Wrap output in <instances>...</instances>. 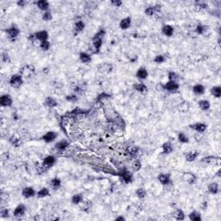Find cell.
Segmentation results:
<instances>
[{
	"instance_id": "cell-25",
	"label": "cell",
	"mask_w": 221,
	"mask_h": 221,
	"mask_svg": "<svg viewBox=\"0 0 221 221\" xmlns=\"http://www.w3.org/2000/svg\"><path fill=\"white\" fill-rule=\"evenodd\" d=\"M133 88L137 92H139L141 93H146L148 92V87L143 83H136L133 86Z\"/></svg>"
},
{
	"instance_id": "cell-54",
	"label": "cell",
	"mask_w": 221,
	"mask_h": 221,
	"mask_svg": "<svg viewBox=\"0 0 221 221\" xmlns=\"http://www.w3.org/2000/svg\"><path fill=\"white\" fill-rule=\"evenodd\" d=\"M2 61H3L4 63H10V62H11L10 55H9L7 53H3V54H2Z\"/></svg>"
},
{
	"instance_id": "cell-45",
	"label": "cell",
	"mask_w": 221,
	"mask_h": 221,
	"mask_svg": "<svg viewBox=\"0 0 221 221\" xmlns=\"http://www.w3.org/2000/svg\"><path fill=\"white\" fill-rule=\"evenodd\" d=\"M206 8H207V5L203 2H197L195 5V10L197 11H200L206 9Z\"/></svg>"
},
{
	"instance_id": "cell-39",
	"label": "cell",
	"mask_w": 221,
	"mask_h": 221,
	"mask_svg": "<svg viewBox=\"0 0 221 221\" xmlns=\"http://www.w3.org/2000/svg\"><path fill=\"white\" fill-rule=\"evenodd\" d=\"M141 168H142V163H141V162L138 159L135 160L131 163V169H132L133 171H138V170L141 169Z\"/></svg>"
},
{
	"instance_id": "cell-30",
	"label": "cell",
	"mask_w": 221,
	"mask_h": 221,
	"mask_svg": "<svg viewBox=\"0 0 221 221\" xmlns=\"http://www.w3.org/2000/svg\"><path fill=\"white\" fill-rule=\"evenodd\" d=\"M199 156V152L198 151H190L186 155V160L189 162H194L195 159Z\"/></svg>"
},
{
	"instance_id": "cell-44",
	"label": "cell",
	"mask_w": 221,
	"mask_h": 221,
	"mask_svg": "<svg viewBox=\"0 0 221 221\" xmlns=\"http://www.w3.org/2000/svg\"><path fill=\"white\" fill-rule=\"evenodd\" d=\"M85 29V24L82 21H78L74 24V30L76 32H80Z\"/></svg>"
},
{
	"instance_id": "cell-47",
	"label": "cell",
	"mask_w": 221,
	"mask_h": 221,
	"mask_svg": "<svg viewBox=\"0 0 221 221\" xmlns=\"http://www.w3.org/2000/svg\"><path fill=\"white\" fill-rule=\"evenodd\" d=\"M40 48L42 50H49L50 49V42L47 40V41H43L40 42Z\"/></svg>"
},
{
	"instance_id": "cell-51",
	"label": "cell",
	"mask_w": 221,
	"mask_h": 221,
	"mask_svg": "<svg viewBox=\"0 0 221 221\" xmlns=\"http://www.w3.org/2000/svg\"><path fill=\"white\" fill-rule=\"evenodd\" d=\"M165 57H164V55H162V54H158V55H156V57H155V59H154V62H156V63H162V62H165Z\"/></svg>"
},
{
	"instance_id": "cell-10",
	"label": "cell",
	"mask_w": 221,
	"mask_h": 221,
	"mask_svg": "<svg viewBox=\"0 0 221 221\" xmlns=\"http://www.w3.org/2000/svg\"><path fill=\"white\" fill-rule=\"evenodd\" d=\"M189 127L192 130H195V131H197L198 133H203L205 130H207V125L204 123H196L194 124H190Z\"/></svg>"
},
{
	"instance_id": "cell-27",
	"label": "cell",
	"mask_w": 221,
	"mask_h": 221,
	"mask_svg": "<svg viewBox=\"0 0 221 221\" xmlns=\"http://www.w3.org/2000/svg\"><path fill=\"white\" fill-rule=\"evenodd\" d=\"M36 5L40 10L45 11H47L49 8V3L46 0H40L36 3Z\"/></svg>"
},
{
	"instance_id": "cell-35",
	"label": "cell",
	"mask_w": 221,
	"mask_h": 221,
	"mask_svg": "<svg viewBox=\"0 0 221 221\" xmlns=\"http://www.w3.org/2000/svg\"><path fill=\"white\" fill-rule=\"evenodd\" d=\"M199 106L203 111H207L211 107V104L208 100H200L199 101Z\"/></svg>"
},
{
	"instance_id": "cell-12",
	"label": "cell",
	"mask_w": 221,
	"mask_h": 221,
	"mask_svg": "<svg viewBox=\"0 0 221 221\" xmlns=\"http://www.w3.org/2000/svg\"><path fill=\"white\" fill-rule=\"evenodd\" d=\"M55 162H56V158H55L54 156H48L43 159L42 164H43L46 168L49 169V168H51V167H53V166L54 165Z\"/></svg>"
},
{
	"instance_id": "cell-59",
	"label": "cell",
	"mask_w": 221,
	"mask_h": 221,
	"mask_svg": "<svg viewBox=\"0 0 221 221\" xmlns=\"http://www.w3.org/2000/svg\"><path fill=\"white\" fill-rule=\"evenodd\" d=\"M116 220H125V219L124 218V217H117V218H116Z\"/></svg>"
},
{
	"instance_id": "cell-31",
	"label": "cell",
	"mask_w": 221,
	"mask_h": 221,
	"mask_svg": "<svg viewBox=\"0 0 221 221\" xmlns=\"http://www.w3.org/2000/svg\"><path fill=\"white\" fill-rule=\"evenodd\" d=\"M193 92L197 95H202L205 92V87H204L203 85H200V84L195 85V87H193Z\"/></svg>"
},
{
	"instance_id": "cell-19",
	"label": "cell",
	"mask_w": 221,
	"mask_h": 221,
	"mask_svg": "<svg viewBox=\"0 0 221 221\" xmlns=\"http://www.w3.org/2000/svg\"><path fill=\"white\" fill-rule=\"evenodd\" d=\"M196 33L199 35H203V36H207L208 32H209V27L202 25V24H199L196 27Z\"/></svg>"
},
{
	"instance_id": "cell-42",
	"label": "cell",
	"mask_w": 221,
	"mask_h": 221,
	"mask_svg": "<svg viewBox=\"0 0 221 221\" xmlns=\"http://www.w3.org/2000/svg\"><path fill=\"white\" fill-rule=\"evenodd\" d=\"M178 140H179L180 143H187L189 142V139H188L187 136L183 132H181V133L178 134Z\"/></svg>"
},
{
	"instance_id": "cell-2",
	"label": "cell",
	"mask_w": 221,
	"mask_h": 221,
	"mask_svg": "<svg viewBox=\"0 0 221 221\" xmlns=\"http://www.w3.org/2000/svg\"><path fill=\"white\" fill-rule=\"evenodd\" d=\"M24 83V78L23 76L19 74H14L10 79V85L14 88H19Z\"/></svg>"
},
{
	"instance_id": "cell-38",
	"label": "cell",
	"mask_w": 221,
	"mask_h": 221,
	"mask_svg": "<svg viewBox=\"0 0 221 221\" xmlns=\"http://www.w3.org/2000/svg\"><path fill=\"white\" fill-rule=\"evenodd\" d=\"M36 195L38 198H44V197L49 195V189L47 187H43V188L40 189L39 191L36 193Z\"/></svg>"
},
{
	"instance_id": "cell-3",
	"label": "cell",
	"mask_w": 221,
	"mask_h": 221,
	"mask_svg": "<svg viewBox=\"0 0 221 221\" xmlns=\"http://www.w3.org/2000/svg\"><path fill=\"white\" fill-rule=\"evenodd\" d=\"M118 175H119L121 180L124 182V183L129 184V183L132 182V181H133V175H132V174L130 173V171H128L126 169H121L119 171Z\"/></svg>"
},
{
	"instance_id": "cell-26",
	"label": "cell",
	"mask_w": 221,
	"mask_h": 221,
	"mask_svg": "<svg viewBox=\"0 0 221 221\" xmlns=\"http://www.w3.org/2000/svg\"><path fill=\"white\" fill-rule=\"evenodd\" d=\"M208 192L212 195H217L219 193V184L216 182H212L211 184H209L208 186Z\"/></svg>"
},
{
	"instance_id": "cell-50",
	"label": "cell",
	"mask_w": 221,
	"mask_h": 221,
	"mask_svg": "<svg viewBox=\"0 0 221 221\" xmlns=\"http://www.w3.org/2000/svg\"><path fill=\"white\" fill-rule=\"evenodd\" d=\"M136 194L137 195V197L139 199H143L145 196H146V191L143 189V188H138L137 191H136Z\"/></svg>"
},
{
	"instance_id": "cell-20",
	"label": "cell",
	"mask_w": 221,
	"mask_h": 221,
	"mask_svg": "<svg viewBox=\"0 0 221 221\" xmlns=\"http://www.w3.org/2000/svg\"><path fill=\"white\" fill-rule=\"evenodd\" d=\"M69 146V143L67 140H61L55 144V149L60 150V151H64L67 149V148Z\"/></svg>"
},
{
	"instance_id": "cell-7",
	"label": "cell",
	"mask_w": 221,
	"mask_h": 221,
	"mask_svg": "<svg viewBox=\"0 0 221 221\" xmlns=\"http://www.w3.org/2000/svg\"><path fill=\"white\" fill-rule=\"evenodd\" d=\"M163 89L167 90V91L174 92H176L179 89V84L178 82H175V81H168L164 86H163Z\"/></svg>"
},
{
	"instance_id": "cell-36",
	"label": "cell",
	"mask_w": 221,
	"mask_h": 221,
	"mask_svg": "<svg viewBox=\"0 0 221 221\" xmlns=\"http://www.w3.org/2000/svg\"><path fill=\"white\" fill-rule=\"evenodd\" d=\"M211 93H212V96H214L216 98H220L221 96V87L220 86H216V87H212Z\"/></svg>"
},
{
	"instance_id": "cell-29",
	"label": "cell",
	"mask_w": 221,
	"mask_h": 221,
	"mask_svg": "<svg viewBox=\"0 0 221 221\" xmlns=\"http://www.w3.org/2000/svg\"><path fill=\"white\" fill-rule=\"evenodd\" d=\"M173 149H174L173 145L170 142H166V143H163V145H162V152L164 154H170L173 151Z\"/></svg>"
},
{
	"instance_id": "cell-33",
	"label": "cell",
	"mask_w": 221,
	"mask_h": 221,
	"mask_svg": "<svg viewBox=\"0 0 221 221\" xmlns=\"http://www.w3.org/2000/svg\"><path fill=\"white\" fill-rule=\"evenodd\" d=\"M83 195L81 194H77L72 197V203L74 205H79L83 201Z\"/></svg>"
},
{
	"instance_id": "cell-11",
	"label": "cell",
	"mask_w": 221,
	"mask_h": 221,
	"mask_svg": "<svg viewBox=\"0 0 221 221\" xmlns=\"http://www.w3.org/2000/svg\"><path fill=\"white\" fill-rule=\"evenodd\" d=\"M184 182L188 183V184H195L196 181H197V178L195 176V175H194L193 173L191 172H187L183 175L182 176Z\"/></svg>"
},
{
	"instance_id": "cell-23",
	"label": "cell",
	"mask_w": 221,
	"mask_h": 221,
	"mask_svg": "<svg viewBox=\"0 0 221 221\" xmlns=\"http://www.w3.org/2000/svg\"><path fill=\"white\" fill-rule=\"evenodd\" d=\"M129 154H130L132 157L137 159L139 156H141L142 151H141V149H140L139 147H136V146H135V147H131L130 149H129Z\"/></svg>"
},
{
	"instance_id": "cell-15",
	"label": "cell",
	"mask_w": 221,
	"mask_h": 221,
	"mask_svg": "<svg viewBox=\"0 0 221 221\" xmlns=\"http://www.w3.org/2000/svg\"><path fill=\"white\" fill-rule=\"evenodd\" d=\"M160 11H161V5L149 6L145 10V14L147 16H154L155 14L159 13Z\"/></svg>"
},
{
	"instance_id": "cell-40",
	"label": "cell",
	"mask_w": 221,
	"mask_h": 221,
	"mask_svg": "<svg viewBox=\"0 0 221 221\" xmlns=\"http://www.w3.org/2000/svg\"><path fill=\"white\" fill-rule=\"evenodd\" d=\"M174 216H175V220H183L185 219V213H184V212H183L182 210H181V209H178V210L175 212Z\"/></svg>"
},
{
	"instance_id": "cell-52",
	"label": "cell",
	"mask_w": 221,
	"mask_h": 221,
	"mask_svg": "<svg viewBox=\"0 0 221 221\" xmlns=\"http://www.w3.org/2000/svg\"><path fill=\"white\" fill-rule=\"evenodd\" d=\"M48 168H46L42 163L41 164H40L39 166H37L36 167V170H37V173L39 174V175H41V174H44L45 172H47V170H48Z\"/></svg>"
},
{
	"instance_id": "cell-21",
	"label": "cell",
	"mask_w": 221,
	"mask_h": 221,
	"mask_svg": "<svg viewBox=\"0 0 221 221\" xmlns=\"http://www.w3.org/2000/svg\"><path fill=\"white\" fill-rule=\"evenodd\" d=\"M162 32L166 36H172L173 34H174V28L171 25H169V24L163 25L162 29Z\"/></svg>"
},
{
	"instance_id": "cell-28",
	"label": "cell",
	"mask_w": 221,
	"mask_h": 221,
	"mask_svg": "<svg viewBox=\"0 0 221 221\" xmlns=\"http://www.w3.org/2000/svg\"><path fill=\"white\" fill-rule=\"evenodd\" d=\"M92 60L91 55L86 52H81L79 54V61L82 63H88Z\"/></svg>"
},
{
	"instance_id": "cell-4",
	"label": "cell",
	"mask_w": 221,
	"mask_h": 221,
	"mask_svg": "<svg viewBox=\"0 0 221 221\" xmlns=\"http://www.w3.org/2000/svg\"><path fill=\"white\" fill-rule=\"evenodd\" d=\"M201 161L203 162L207 163V164H209V165H214V166H216V165H220V157H215V156H207V157L202 158Z\"/></svg>"
},
{
	"instance_id": "cell-56",
	"label": "cell",
	"mask_w": 221,
	"mask_h": 221,
	"mask_svg": "<svg viewBox=\"0 0 221 221\" xmlns=\"http://www.w3.org/2000/svg\"><path fill=\"white\" fill-rule=\"evenodd\" d=\"M122 4H123V3H122V1H120V0H112V4L114 5V6H116V7L121 6Z\"/></svg>"
},
{
	"instance_id": "cell-48",
	"label": "cell",
	"mask_w": 221,
	"mask_h": 221,
	"mask_svg": "<svg viewBox=\"0 0 221 221\" xmlns=\"http://www.w3.org/2000/svg\"><path fill=\"white\" fill-rule=\"evenodd\" d=\"M74 90H75V92H76L77 93L81 94V93H83L84 92L86 91V85H85V84H79V85H76Z\"/></svg>"
},
{
	"instance_id": "cell-57",
	"label": "cell",
	"mask_w": 221,
	"mask_h": 221,
	"mask_svg": "<svg viewBox=\"0 0 221 221\" xmlns=\"http://www.w3.org/2000/svg\"><path fill=\"white\" fill-rule=\"evenodd\" d=\"M25 4H27L26 1H24V0H20V1H18V2H17V5H18V6H21V7H24V6H25Z\"/></svg>"
},
{
	"instance_id": "cell-17",
	"label": "cell",
	"mask_w": 221,
	"mask_h": 221,
	"mask_svg": "<svg viewBox=\"0 0 221 221\" xmlns=\"http://www.w3.org/2000/svg\"><path fill=\"white\" fill-rule=\"evenodd\" d=\"M130 25H131V18H130V16L123 18L120 21V24H119V27L122 29H128L130 27Z\"/></svg>"
},
{
	"instance_id": "cell-5",
	"label": "cell",
	"mask_w": 221,
	"mask_h": 221,
	"mask_svg": "<svg viewBox=\"0 0 221 221\" xmlns=\"http://www.w3.org/2000/svg\"><path fill=\"white\" fill-rule=\"evenodd\" d=\"M13 103L12 98L11 97V95L9 94H4L1 96L0 98V104L4 107H7V106H11V104Z\"/></svg>"
},
{
	"instance_id": "cell-16",
	"label": "cell",
	"mask_w": 221,
	"mask_h": 221,
	"mask_svg": "<svg viewBox=\"0 0 221 221\" xmlns=\"http://www.w3.org/2000/svg\"><path fill=\"white\" fill-rule=\"evenodd\" d=\"M22 195L24 197H25L26 199H29V198H31L33 196H35V195H36L35 189L31 187H27L25 188H24L23 192H22Z\"/></svg>"
},
{
	"instance_id": "cell-53",
	"label": "cell",
	"mask_w": 221,
	"mask_h": 221,
	"mask_svg": "<svg viewBox=\"0 0 221 221\" xmlns=\"http://www.w3.org/2000/svg\"><path fill=\"white\" fill-rule=\"evenodd\" d=\"M52 18H53L52 14L50 13L49 11H46L45 13L42 15V19H43L45 22L51 21V20H52Z\"/></svg>"
},
{
	"instance_id": "cell-41",
	"label": "cell",
	"mask_w": 221,
	"mask_h": 221,
	"mask_svg": "<svg viewBox=\"0 0 221 221\" xmlns=\"http://www.w3.org/2000/svg\"><path fill=\"white\" fill-rule=\"evenodd\" d=\"M50 185H51V187H52L54 189H58L61 187V185H62V182L58 178H54V179L51 180Z\"/></svg>"
},
{
	"instance_id": "cell-9",
	"label": "cell",
	"mask_w": 221,
	"mask_h": 221,
	"mask_svg": "<svg viewBox=\"0 0 221 221\" xmlns=\"http://www.w3.org/2000/svg\"><path fill=\"white\" fill-rule=\"evenodd\" d=\"M97 68L102 74H109L112 71V65L110 63L104 62V63H101V64L98 65Z\"/></svg>"
},
{
	"instance_id": "cell-34",
	"label": "cell",
	"mask_w": 221,
	"mask_h": 221,
	"mask_svg": "<svg viewBox=\"0 0 221 221\" xmlns=\"http://www.w3.org/2000/svg\"><path fill=\"white\" fill-rule=\"evenodd\" d=\"M10 143H11L13 146L15 147H19L20 146V144H21V140H20V138H19V137H17V136H16V135H13V136H11V137H10Z\"/></svg>"
},
{
	"instance_id": "cell-22",
	"label": "cell",
	"mask_w": 221,
	"mask_h": 221,
	"mask_svg": "<svg viewBox=\"0 0 221 221\" xmlns=\"http://www.w3.org/2000/svg\"><path fill=\"white\" fill-rule=\"evenodd\" d=\"M148 75H149V73H148V71H147V69H146L145 67H140V68L137 70V74H136V76L138 79H147Z\"/></svg>"
},
{
	"instance_id": "cell-14",
	"label": "cell",
	"mask_w": 221,
	"mask_h": 221,
	"mask_svg": "<svg viewBox=\"0 0 221 221\" xmlns=\"http://www.w3.org/2000/svg\"><path fill=\"white\" fill-rule=\"evenodd\" d=\"M35 37H36V41H39L40 42L43 41H47L49 38V33L46 30H41L35 34Z\"/></svg>"
},
{
	"instance_id": "cell-43",
	"label": "cell",
	"mask_w": 221,
	"mask_h": 221,
	"mask_svg": "<svg viewBox=\"0 0 221 221\" xmlns=\"http://www.w3.org/2000/svg\"><path fill=\"white\" fill-rule=\"evenodd\" d=\"M189 109V103L187 101L182 102V104H180L179 105V111L181 112H187Z\"/></svg>"
},
{
	"instance_id": "cell-55",
	"label": "cell",
	"mask_w": 221,
	"mask_h": 221,
	"mask_svg": "<svg viewBox=\"0 0 221 221\" xmlns=\"http://www.w3.org/2000/svg\"><path fill=\"white\" fill-rule=\"evenodd\" d=\"M1 217L2 218H7L9 216V211L7 208H2L1 209Z\"/></svg>"
},
{
	"instance_id": "cell-18",
	"label": "cell",
	"mask_w": 221,
	"mask_h": 221,
	"mask_svg": "<svg viewBox=\"0 0 221 221\" xmlns=\"http://www.w3.org/2000/svg\"><path fill=\"white\" fill-rule=\"evenodd\" d=\"M158 181L161 182L162 185L167 186L169 185L171 183V179L169 175H166V174H161L158 175Z\"/></svg>"
},
{
	"instance_id": "cell-13",
	"label": "cell",
	"mask_w": 221,
	"mask_h": 221,
	"mask_svg": "<svg viewBox=\"0 0 221 221\" xmlns=\"http://www.w3.org/2000/svg\"><path fill=\"white\" fill-rule=\"evenodd\" d=\"M25 212H26V208H25V206L24 205H18L16 209L14 210V216L15 217H17V218H21L22 216H24V213H25Z\"/></svg>"
},
{
	"instance_id": "cell-6",
	"label": "cell",
	"mask_w": 221,
	"mask_h": 221,
	"mask_svg": "<svg viewBox=\"0 0 221 221\" xmlns=\"http://www.w3.org/2000/svg\"><path fill=\"white\" fill-rule=\"evenodd\" d=\"M6 33H7L8 37H9L10 39L14 40L16 39V38L17 37V36L19 35L20 30H19V29H18L17 27L11 26V28H9V29H6Z\"/></svg>"
},
{
	"instance_id": "cell-46",
	"label": "cell",
	"mask_w": 221,
	"mask_h": 221,
	"mask_svg": "<svg viewBox=\"0 0 221 221\" xmlns=\"http://www.w3.org/2000/svg\"><path fill=\"white\" fill-rule=\"evenodd\" d=\"M169 81H175V82H178V80H179V75L176 74V73H175V72H169Z\"/></svg>"
},
{
	"instance_id": "cell-1",
	"label": "cell",
	"mask_w": 221,
	"mask_h": 221,
	"mask_svg": "<svg viewBox=\"0 0 221 221\" xmlns=\"http://www.w3.org/2000/svg\"><path fill=\"white\" fill-rule=\"evenodd\" d=\"M35 73H36L35 67L31 65L24 66V67L21 69V71H20V74L23 76V78L25 79L32 78V77L34 76Z\"/></svg>"
},
{
	"instance_id": "cell-24",
	"label": "cell",
	"mask_w": 221,
	"mask_h": 221,
	"mask_svg": "<svg viewBox=\"0 0 221 221\" xmlns=\"http://www.w3.org/2000/svg\"><path fill=\"white\" fill-rule=\"evenodd\" d=\"M80 210L85 212H88L92 207V202L90 200H83L80 203Z\"/></svg>"
},
{
	"instance_id": "cell-32",
	"label": "cell",
	"mask_w": 221,
	"mask_h": 221,
	"mask_svg": "<svg viewBox=\"0 0 221 221\" xmlns=\"http://www.w3.org/2000/svg\"><path fill=\"white\" fill-rule=\"evenodd\" d=\"M44 104L46 106L49 107V108H53V107H55L57 105V102L54 99H53L51 97H48L46 99H45V102Z\"/></svg>"
},
{
	"instance_id": "cell-8",
	"label": "cell",
	"mask_w": 221,
	"mask_h": 221,
	"mask_svg": "<svg viewBox=\"0 0 221 221\" xmlns=\"http://www.w3.org/2000/svg\"><path fill=\"white\" fill-rule=\"evenodd\" d=\"M56 137H57V133H55L54 131H49L42 136L41 139L45 143H52L53 141L56 139Z\"/></svg>"
},
{
	"instance_id": "cell-49",
	"label": "cell",
	"mask_w": 221,
	"mask_h": 221,
	"mask_svg": "<svg viewBox=\"0 0 221 221\" xmlns=\"http://www.w3.org/2000/svg\"><path fill=\"white\" fill-rule=\"evenodd\" d=\"M66 99L68 102H72V103H75L78 101V97L75 94H72V95H67L66 97Z\"/></svg>"
},
{
	"instance_id": "cell-37",
	"label": "cell",
	"mask_w": 221,
	"mask_h": 221,
	"mask_svg": "<svg viewBox=\"0 0 221 221\" xmlns=\"http://www.w3.org/2000/svg\"><path fill=\"white\" fill-rule=\"evenodd\" d=\"M189 220L192 221H200L201 220V215L198 212H192L189 214Z\"/></svg>"
},
{
	"instance_id": "cell-58",
	"label": "cell",
	"mask_w": 221,
	"mask_h": 221,
	"mask_svg": "<svg viewBox=\"0 0 221 221\" xmlns=\"http://www.w3.org/2000/svg\"><path fill=\"white\" fill-rule=\"evenodd\" d=\"M201 207H202V209H203V210H206L207 207V202H206V201H205V202L202 204V206H201Z\"/></svg>"
}]
</instances>
